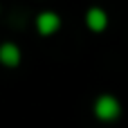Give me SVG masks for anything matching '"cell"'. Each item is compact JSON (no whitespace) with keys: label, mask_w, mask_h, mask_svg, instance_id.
<instances>
[{"label":"cell","mask_w":128,"mask_h":128,"mask_svg":"<svg viewBox=\"0 0 128 128\" xmlns=\"http://www.w3.org/2000/svg\"><path fill=\"white\" fill-rule=\"evenodd\" d=\"M36 29H38L40 36H52V34H56V32L61 29V16L54 14V11H43V14H38V18H36Z\"/></svg>","instance_id":"2"},{"label":"cell","mask_w":128,"mask_h":128,"mask_svg":"<svg viewBox=\"0 0 128 128\" xmlns=\"http://www.w3.org/2000/svg\"><path fill=\"white\" fill-rule=\"evenodd\" d=\"M86 25H88V29H92V32H104L106 29V25H108V16H106V11L101 9V7H90L88 11H86Z\"/></svg>","instance_id":"3"},{"label":"cell","mask_w":128,"mask_h":128,"mask_svg":"<svg viewBox=\"0 0 128 128\" xmlns=\"http://www.w3.org/2000/svg\"><path fill=\"white\" fill-rule=\"evenodd\" d=\"M119 112H122L119 101H117L112 94H101V97L97 99V104H94V115H97L101 122H112V119L119 117Z\"/></svg>","instance_id":"1"},{"label":"cell","mask_w":128,"mask_h":128,"mask_svg":"<svg viewBox=\"0 0 128 128\" xmlns=\"http://www.w3.org/2000/svg\"><path fill=\"white\" fill-rule=\"evenodd\" d=\"M20 50H18V45H14V43H2L0 45V63L2 65H7V68H16L18 63H20Z\"/></svg>","instance_id":"4"}]
</instances>
